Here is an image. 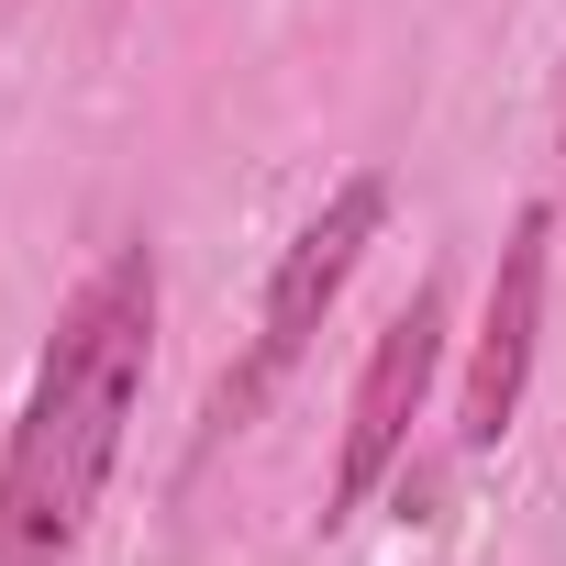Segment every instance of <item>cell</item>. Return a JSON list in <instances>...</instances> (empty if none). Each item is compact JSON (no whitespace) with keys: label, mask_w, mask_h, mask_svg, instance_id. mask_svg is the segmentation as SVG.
<instances>
[{"label":"cell","mask_w":566,"mask_h":566,"mask_svg":"<svg viewBox=\"0 0 566 566\" xmlns=\"http://www.w3.org/2000/svg\"><path fill=\"white\" fill-rule=\"evenodd\" d=\"M156 312H167L156 244L101 255L78 277V301L56 312L34 389L12 411V444H0V566H78L90 511L123 467L145 367H156Z\"/></svg>","instance_id":"6da1fadb"},{"label":"cell","mask_w":566,"mask_h":566,"mask_svg":"<svg viewBox=\"0 0 566 566\" xmlns=\"http://www.w3.org/2000/svg\"><path fill=\"white\" fill-rule=\"evenodd\" d=\"M389 233V178L378 167H356L290 244H277V266H266V301H255V345H244V367L211 389V433H233V422H255L266 411V389L290 378L301 356H312V334L334 323V301H345V277L367 266V244Z\"/></svg>","instance_id":"7a4b0ae2"},{"label":"cell","mask_w":566,"mask_h":566,"mask_svg":"<svg viewBox=\"0 0 566 566\" xmlns=\"http://www.w3.org/2000/svg\"><path fill=\"white\" fill-rule=\"evenodd\" d=\"M444 334H455V290H444V277H422V290L378 323V345H367V367H356V400H345V433H334L323 533L356 522V511L389 489V467L411 455V422H422V400H433V378H444Z\"/></svg>","instance_id":"3957f363"},{"label":"cell","mask_w":566,"mask_h":566,"mask_svg":"<svg viewBox=\"0 0 566 566\" xmlns=\"http://www.w3.org/2000/svg\"><path fill=\"white\" fill-rule=\"evenodd\" d=\"M544 290H555V211L533 200L500 233L489 312H478V345H467V389H455V444L467 455H489L522 422V389H533V356H544Z\"/></svg>","instance_id":"277c9868"},{"label":"cell","mask_w":566,"mask_h":566,"mask_svg":"<svg viewBox=\"0 0 566 566\" xmlns=\"http://www.w3.org/2000/svg\"><path fill=\"white\" fill-rule=\"evenodd\" d=\"M555 156H566V112H555Z\"/></svg>","instance_id":"5b68a950"}]
</instances>
